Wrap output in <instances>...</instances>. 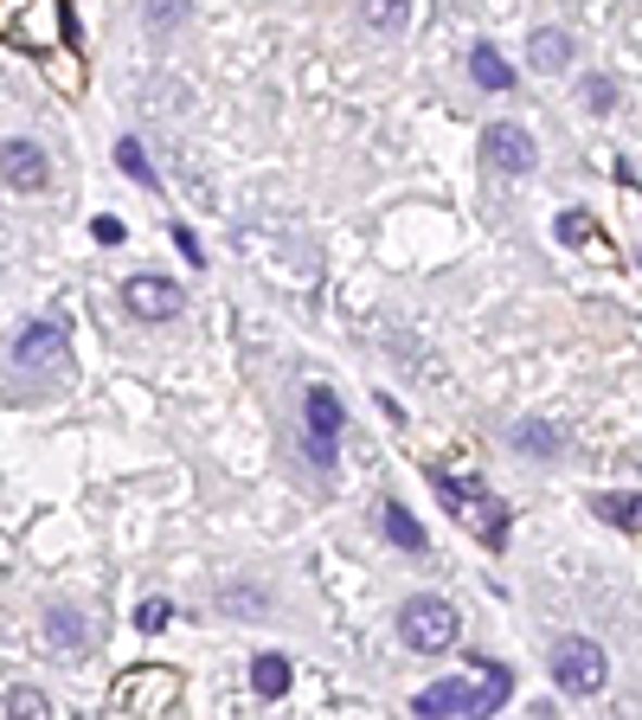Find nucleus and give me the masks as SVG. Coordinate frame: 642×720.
Listing matches in <instances>:
<instances>
[{"label":"nucleus","mask_w":642,"mask_h":720,"mask_svg":"<svg viewBox=\"0 0 642 720\" xmlns=\"http://www.w3.org/2000/svg\"><path fill=\"white\" fill-rule=\"evenodd\" d=\"M430 489H437V502L450 508V521H463V527H469V534H482L489 547L507 541V502H501L482 476H463V470H430Z\"/></svg>","instance_id":"1"},{"label":"nucleus","mask_w":642,"mask_h":720,"mask_svg":"<svg viewBox=\"0 0 642 720\" xmlns=\"http://www.w3.org/2000/svg\"><path fill=\"white\" fill-rule=\"evenodd\" d=\"M399 637H405V649H418V656H437V649H456L463 618H456V605H450V598L418 592V598H405V605H399Z\"/></svg>","instance_id":"2"},{"label":"nucleus","mask_w":642,"mask_h":720,"mask_svg":"<svg viewBox=\"0 0 642 720\" xmlns=\"http://www.w3.org/2000/svg\"><path fill=\"white\" fill-rule=\"evenodd\" d=\"M604 675H610V656L591 637H559L553 644V682H559V695H597Z\"/></svg>","instance_id":"3"},{"label":"nucleus","mask_w":642,"mask_h":720,"mask_svg":"<svg viewBox=\"0 0 642 720\" xmlns=\"http://www.w3.org/2000/svg\"><path fill=\"white\" fill-rule=\"evenodd\" d=\"M13 360L20 367H39V373H59V367H72V335H65V322H26L20 328V342H13Z\"/></svg>","instance_id":"4"},{"label":"nucleus","mask_w":642,"mask_h":720,"mask_svg":"<svg viewBox=\"0 0 642 720\" xmlns=\"http://www.w3.org/2000/svg\"><path fill=\"white\" fill-rule=\"evenodd\" d=\"M482 161H489L495 174H527V167L540 161V148H533V136H527L520 123H489V136H482Z\"/></svg>","instance_id":"5"},{"label":"nucleus","mask_w":642,"mask_h":720,"mask_svg":"<svg viewBox=\"0 0 642 720\" xmlns=\"http://www.w3.org/2000/svg\"><path fill=\"white\" fill-rule=\"evenodd\" d=\"M123 302H129V315H142V322H174V315L187 309L180 284H167V277H129V284H123Z\"/></svg>","instance_id":"6"},{"label":"nucleus","mask_w":642,"mask_h":720,"mask_svg":"<svg viewBox=\"0 0 642 720\" xmlns=\"http://www.w3.org/2000/svg\"><path fill=\"white\" fill-rule=\"evenodd\" d=\"M46 174H52V167H46V154L33 142H0V181H7L13 194H39Z\"/></svg>","instance_id":"7"},{"label":"nucleus","mask_w":642,"mask_h":720,"mask_svg":"<svg viewBox=\"0 0 642 720\" xmlns=\"http://www.w3.org/2000/svg\"><path fill=\"white\" fill-rule=\"evenodd\" d=\"M412 715L418 720H456V715H469V682H430V688H418L412 695Z\"/></svg>","instance_id":"8"},{"label":"nucleus","mask_w":642,"mask_h":720,"mask_svg":"<svg viewBox=\"0 0 642 720\" xmlns=\"http://www.w3.org/2000/svg\"><path fill=\"white\" fill-rule=\"evenodd\" d=\"M302 412H309V437H315V457H328V444L341 437V399L328 386H309L302 393Z\"/></svg>","instance_id":"9"},{"label":"nucleus","mask_w":642,"mask_h":720,"mask_svg":"<svg viewBox=\"0 0 642 720\" xmlns=\"http://www.w3.org/2000/svg\"><path fill=\"white\" fill-rule=\"evenodd\" d=\"M476 675H482V682L469 688V715H476V720H489L495 708H507V695H514V675H507L501 662H482Z\"/></svg>","instance_id":"10"},{"label":"nucleus","mask_w":642,"mask_h":720,"mask_svg":"<svg viewBox=\"0 0 642 720\" xmlns=\"http://www.w3.org/2000/svg\"><path fill=\"white\" fill-rule=\"evenodd\" d=\"M379 534H386L392 547H405V554H425V527L412 521V508L386 502V508H379Z\"/></svg>","instance_id":"11"},{"label":"nucleus","mask_w":642,"mask_h":720,"mask_svg":"<svg viewBox=\"0 0 642 720\" xmlns=\"http://www.w3.org/2000/svg\"><path fill=\"white\" fill-rule=\"evenodd\" d=\"M591 514H597V521H617V527H642V496L604 489V496H591Z\"/></svg>","instance_id":"12"},{"label":"nucleus","mask_w":642,"mask_h":720,"mask_svg":"<svg viewBox=\"0 0 642 720\" xmlns=\"http://www.w3.org/2000/svg\"><path fill=\"white\" fill-rule=\"evenodd\" d=\"M251 688L264 695V702H277L289 688V656H277V649H264L257 662H251Z\"/></svg>","instance_id":"13"},{"label":"nucleus","mask_w":642,"mask_h":720,"mask_svg":"<svg viewBox=\"0 0 642 720\" xmlns=\"http://www.w3.org/2000/svg\"><path fill=\"white\" fill-rule=\"evenodd\" d=\"M469 72H476L482 90H514V65L501 59L495 46H476V52H469Z\"/></svg>","instance_id":"14"},{"label":"nucleus","mask_w":642,"mask_h":720,"mask_svg":"<svg viewBox=\"0 0 642 720\" xmlns=\"http://www.w3.org/2000/svg\"><path fill=\"white\" fill-rule=\"evenodd\" d=\"M566 59H571V39L559 26H540L533 33V72H566Z\"/></svg>","instance_id":"15"},{"label":"nucleus","mask_w":642,"mask_h":720,"mask_svg":"<svg viewBox=\"0 0 642 720\" xmlns=\"http://www.w3.org/2000/svg\"><path fill=\"white\" fill-rule=\"evenodd\" d=\"M46 644H52V649H84V644H90V631H84V618H77V611L59 605V611L46 618Z\"/></svg>","instance_id":"16"},{"label":"nucleus","mask_w":642,"mask_h":720,"mask_svg":"<svg viewBox=\"0 0 642 720\" xmlns=\"http://www.w3.org/2000/svg\"><path fill=\"white\" fill-rule=\"evenodd\" d=\"M0 720H52V702L39 688H7V715Z\"/></svg>","instance_id":"17"},{"label":"nucleus","mask_w":642,"mask_h":720,"mask_svg":"<svg viewBox=\"0 0 642 720\" xmlns=\"http://www.w3.org/2000/svg\"><path fill=\"white\" fill-rule=\"evenodd\" d=\"M116 167H123L129 181L154 187V167H148V154H142V142H136V136H123V142H116Z\"/></svg>","instance_id":"18"},{"label":"nucleus","mask_w":642,"mask_h":720,"mask_svg":"<svg viewBox=\"0 0 642 720\" xmlns=\"http://www.w3.org/2000/svg\"><path fill=\"white\" fill-rule=\"evenodd\" d=\"M514 444H520V450L553 457V450H559V432H553V425H520V432H514Z\"/></svg>","instance_id":"19"},{"label":"nucleus","mask_w":642,"mask_h":720,"mask_svg":"<svg viewBox=\"0 0 642 720\" xmlns=\"http://www.w3.org/2000/svg\"><path fill=\"white\" fill-rule=\"evenodd\" d=\"M559 238H566V245H604V238H597V225H584L578 213L559 219Z\"/></svg>","instance_id":"20"},{"label":"nucleus","mask_w":642,"mask_h":720,"mask_svg":"<svg viewBox=\"0 0 642 720\" xmlns=\"http://www.w3.org/2000/svg\"><path fill=\"white\" fill-rule=\"evenodd\" d=\"M167 618H174V605H167V598H148L142 611H136V624H142V631H167Z\"/></svg>","instance_id":"21"},{"label":"nucleus","mask_w":642,"mask_h":720,"mask_svg":"<svg viewBox=\"0 0 642 720\" xmlns=\"http://www.w3.org/2000/svg\"><path fill=\"white\" fill-rule=\"evenodd\" d=\"M610 97H617V84H610V77H591V84H584V103H597V110H610Z\"/></svg>","instance_id":"22"},{"label":"nucleus","mask_w":642,"mask_h":720,"mask_svg":"<svg viewBox=\"0 0 642 720\" xmlns=\"http://www.w3.org/2000/svg\"><path fill=\"white\" fill-rule=\"evenodd\" d=\"M366 20H373V26H386V33H392V26H405V7H373V13H366Z\"/></svg>","instance_id":"23"},{"label":"nucleus","mask_w":642,"mask_h":720,"mask_svg":"<svg viewBox=\"0 0 642 720\" xmlns=\"http://www.w3.org/2000/svg\"><path fill=\"white\" fill-rule=\"evenodd\" d=\"M174 245H180V251H187V258H193V264H200V258H206V251H200V238H193V232H187V225H174Z\"/></svg>","instance_id":"24"},{"label":"nucleus","mask_w":642,"mask_h":720,"mask_svg":"<svg viewBox=\"0 0 642 720\" xmlns=\"http://www.w3.org/2000/svg\"><path fill=\"white\" fill-rule=\"evenodd\" d=\"M90 232H97V245H116V238H123V225H116V219H97Z\"/></svg>","instance_id":"25"}]
</instances>
